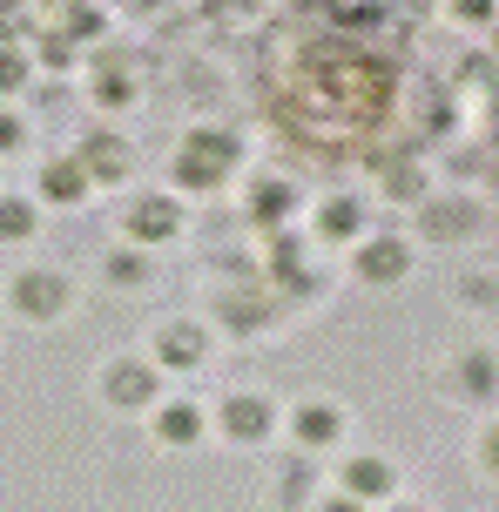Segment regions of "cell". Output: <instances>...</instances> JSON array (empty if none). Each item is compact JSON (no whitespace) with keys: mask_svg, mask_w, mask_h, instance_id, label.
<instances>
[{"mask_svg":"<svg viewBox=\"0 0 499 512\" xmlns=\"http://www.w3.org/2000/svg\"><path fill=\"white\" fill-rule=\"evenodd\" d=\"M230 162H237V135H223V128H196L189 149H183V162H176V176H183L189 189H210Z\"/></svg>","mask_w":499,"mask_h":512,"instance_id":"1","label":"cell"},{"mask_svg":"<svg viewBox=\"0 0 499 512\" xmlns=\"http://www.w3.org/2000/svg\"><path fill=\"white\" fill-rule=\"evenodd\" d=\"M61 277H48V270H27V277H14V304L27 310V317H54L61 310Z\"/></svg>","mask_w":499,"mask_h":512,"instance_id":"2","label":"cell"},{"mask_svg":"<svg viewBox=\"0 0 499 512\" xmlns=\"http://www.w3.org/2000/svg\"><path fill=\"white\" fill-rule=\"evenodd\" d=\"M176 223H183V209L162 203V196H149V203H135L129 236H135V243H162V236H176Z\"/></svg>","mask_w":499,"mask_h":512,"instance_id":"3","label":"cell"},{"mask_svg":"<svg viewBox=\"0 0 499 512\" xmlns=\"http://www.w3.org/2000/svg\"><path fill=\"white\" fill-rule=\"evenodd\" d=\"M270 398H257V391H243V398H230V411H223V425H230V438H270Z\"/></svg>","mask_w":499,"mask_h":512,"instance_id":"4","label":"cell"},{"mask_svg":"<svg viewBox=\"0 0 499 512\" xmlns=\"http://www.w3.org/2000/svg\"><path fill=\"white\" fill-rule=\"evenodd\" d=\"M81 169H88L95 182H122V176H129V149H122V142H108V135H88Z\"/></svg>","mask_w":499,"mask_h":512,"instance_id":"5","label":"cell"},{"mask_svg":"<svg viewBox=\"0 0 499 512\" xmlns=\"http://www.w3.org/2000/svg\"><path fill=\"white\" fill-rule=\"evenodd\" d=\"M358 270H365L371 283H392V277H405V243H365V256H358Z\"/></svg>","mask_w":499,"mask_h":512,"instance_id":"6","label":"cell"},{"mask_svg":"<svg viewBox=\"0 0 499 512\" xmlns=\"http://www.w3.org/2000/svg\"><path fill=\"white\" fill-rule=\"evenodd\" d=\"M81 189H88V169L81 162H48L41 169V196H54V203H75Z\"/></svg>","mask_w":499,"mask_h":512,"instance_id":"7","label":"cell"},{"mask_svg":"<svg viewBox=\"0 0 499 512\" xmlns=\"http://www.w3.org/2000/svg\"><path fill=\"white\" fill-rule=\"evenodd\" d=\"M149 391H156V378H149L142 364H115V371H108V398H115V405H142Z\"/></svg>","mask_w":499,"mask_h":512,"instance_id":"8","label":"cell"},{"mask_svg":"<svg viewBox=\"0 0 499 512\" xmlns=\"http://www.w3.org/2000/svg\"><path fill=\"white\" fill-rule=\"evenodd\" d=\"M297 438H304V445H331V438H338V411L331 405H304L297 411Z\"/></svg>","mask_w":499,"mask_h":512,"instance_id":"9","label":"cell"},{"mask_svg":"<svg viewBox=\"0 0 499 512\" xmlns=\"http://www.w3.org/2000/svg\"><path fill=\"white\" fill-rule=\"evenodd\" d=\"M351 492H358V499L392 492V465H385V459H351Z\"/></svg>","mask_w":499,"mask_h":512,"instance_id":"10","label":"cell"},{"mask_svg":"<svg viewBox=\"0 0 499 512\" xmlns=\"http://www.w3.org/2000/svg\"><path fill=\"white\" fill-rule=\"evenodd\" d=\"M156 432L169 438V445H189V438L203 432V418H196V405H169V411L156 418Z\"/></svg>","mask_w":499,"mask_h":512,"instance_id":"11","label":"cell"},{"mask_svg":"<svg viewBox=\"0 0 499 512\" xmlns=\"http://www.w3.org/2000/svg\"><path fill=\"white\" fill-rule=\"evenodd\" d=\"M156 351H162L169 364H196V358H203V337L189 331V324H176V331H162V344H156Z\"/></svg>","mask_w":499,"mask_h":512,"instance_id":"12","label":"cell"},{"mask_svg":"<svg viewBox=\"0 0 499 512\" xmlns=\"http://www.w3.org/2000/svg\"><path fill=\"white\" fill-rule=\"evenodd\" d=\"M317 230H324V236H351V230H358V203H351V196H338V203H324V216H317Z\"/></svg>","mask_w":499,"mask_h":512,"instance_id":"13","label":"cell"},{"mask_svg":"<svg viewBox=\"0 0 499 512\" xmlns=\"http://www.w3.org/2000/svg\"><path fill=\"white\" fill-rule=\"evenodd\" d=\"M284 209H290V189H284V182H263V189H257V216H263V223H277Z\"/></svg>","mask_w":499,"mask_h":512,"instance_id":"14","label":"cell"},{"mask_svg":"<svg viewBox=\"0 0 499 512\" xmlns=\"http://www.w3.org/2000/svg\"><path fill=\"white\" fill-rule=\"evenodd\" d=\"M27 230H34V209L7 196V203H0V236H27Z\"/></svg>","mask_w":499,"mask_h":512,"instance_id":"15","label":"cell"},{"mask_svg":"<svg viewBox=\"0 0 499 512\" xmlns=\"http://www.w3.org/2000/svg\"><path fill=\"white\" fill-rule=\"evenodd\" d=\"M95 95H102V102H129L135 81H129V75H115V68H102V75H95Z\"/></svg>","mask_w":499,"mask_h":512,"instance_id":"16","label":"cell"},{"mask_svg":"<svg viewBox=\"0 0 499 512\" xmlns=\"http://www.w3.org/2000/svg\"><path fill=\"white\" fill-rule=\"evenodd\" d=\"M21 81H27V61L14 48H0V88H21Z\"/></svg>","mask_w":499,"mask_h":512,"instance_id":"17","label":"cell"},{"mask_svg":"<svg viewBox=\"0 0 499 512\" xmlns=\"http://www.w3.org/2000/svg\"><path fill=\"white\" fill-rule=\"evenodd\" d=\"M108 270H115V277H122V283H142V256H115Z\"/></svg>","mask_w":499,"mask_h":512,"instance_id":"18","label":"cell"},{"mask_svg":"<svg viewBox=\"0 0 499 512\" xmlns=\"http://www.w3.org/2000/svg\"><path fill=\"white\" fill-rule=\"evenodd\" d=\"M14 142H21V122H7V115H0V149H14Z\"/></svg>","mask_w":499,"mask_h":512,"instance_id":"19","label":"cell"},{"mask_svg":"<svg viewBox=\"0 0 499 512\" xmlns=\"http://www.w3.org/2000/svg\"><path fill=\"white\" fill-rule=\"evenodd\" d=\"M324 512H358V499H331V506H324Z\"/></svg>","mask_w":499,"mask_h":512,"instance_id":"20","label":"cell"},{"mask_svg":"<svg viewBox=\"0 0 499 512\" xmlns=\"http://www.w3.org/2000/svg\"><path fill=\"white\" fill-rule=\"evenodd\" d=\"M493 465H499V438H493Z\"/></svg>","mask_w":499,"mask_h":512,"instance_id":"21","label":"cell"},{"mask_svg":"<svg viewBox=\"0 0 499 512\" xmlns=\"http://www.w3.org/2000/svg\"><path fill=\"white\" fill-rule=\"evenodd\" d=\"M405 512H412V506H405Z\"/></svg>","mask_w":499,"mask_h":512,"instance_id":"22","label":"cell"}]
</instances>
